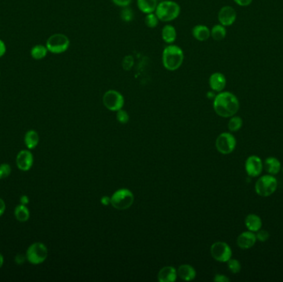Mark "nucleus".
<instances>
[{
	"mask_svg": "<svg viewBox=\"0 0 283 282\" xmlns=\"http://www.w3.org/2000/svg\"><path fill=\"white\" fill-rule=\"evenodd\" d=\"M213 107L219 116L222 118H231L238 113L239 101L231 92L222 91L215 95Z\"/></svg>",
	"mask_w": 283,
	"mask_h": 282,
	"instance_id": "obj_1",
	"label": "nucleus"
},
{
	"mask_svg": "<svg viewBox=\"0 0 283 282\" xmlns=\"http://www.w3.org/2000/svg\"><path fill=\"white\" fill-rule=\"evenodd\" d=\"M184 51L175 44L167 45L161 54V62L165 69L169 71H177L184 63Z\"/></svg>",
	"mask_w": 283,
	"mask_h": 282,
	"instance_id": "obj_2",
	"label": "nucleus"
},
{
	"mask_svg": "<svg viewBox=\"0 0 283 282\" xmlns=\"http://www.w3.org/2000/svg\"><path fill=\"white\" fill-rule=\"evenodd\" d=\"M155 14L161 22L171 23L181 15V7L175 1L165 0L158 3Z\"/></svg>",
	"mask_w": 283,
	"mask_h": 282,
	"instance_id": "obj_3",
	"label": "nucleus"
},
{
	"mask_svg": "<svg viewBox=\"0 0 283 282\" xmlns=\"http://www.w3.org/2000/svg\"><path fill=\"white\" fill-rule=\"evenodd\" d=\"M278 180L272 175H264L258 178L255 184V191L259 196L268 197L278 189Z\"/></svg>",
	"mask_w": 283,
	"mask_h": 282,
	"instance_id": "obj_4",
	"label": "nucleus"
},
{
	"mask_svg": "<svg viewBox=\"0 0 283 282\" xmlns=\"http://www.w3.org/2000/svg\"><path fill=\"white\" fill-rule=\"evenodd\" d=\"M48 256V250L43 243H34L29 246L26 252V257L32 265H39L45 262Z\"/></svg>",
	"mask_w": 283,
	"mask_h": 282,
	"instance_id": "obj_5",
	"label": "nucleus"
},
{
	"mask_svg": "<svg viewBox=\"0 0 283 282\" xmlns=\"http://www.w3.org/2000/svg\"><path fill=\"white\" fill-rule=\"evenodd\" d=\"M134 201V196L133 193L127 189H120L113 193L110 198V204L113 208L119 210L130 208Z\"/></svg>",
	"mask_w": 283,
	"mask_h": 282,
	"instance_id": "obj_6",
	"label": "nucleus"
},
{
	"mask_svg": "<svg viewBox=\"0 0 283 282\" xmlns=\"http://www.w3.org/2000/svg\"><path fill=\"white\" fill-rule=\"evenodd\" d=\"M70 44V39L65 34L56 33L49 37L46 47L51 53L62 54L68 50Z\"/></svg>",
	"mask_w": 283,
	"mask_h": 282,
	"instance_id": "obj_7",
	"label": "nucleus"
},
{
	"mask_svg": "<svg viewBox=\"0 0 283 282\" xmlns=\"http://www.w3.org/2000/svg\"><path fill=\"white\" fill-rule=\"evenodd\" d=\"M103 104L107 110L115 112L122 110L125 105V98L122 94L114 90L106 91L103 96Z\"/></svg>",
	"mask_w": 283,
	"mask_h": 282,
	"instance_id": "obj_8",
	"label": "nucleus"
},
{
	"mask_svg": "<svg viewBox=\"0 0 283 282\" xmlns=\"http://www.w3.org/2000/svg\"><path fill=\"white\" fill-rule=\"evenodd\" d=\"M236 139L230 133H221L215 141L216 149L218 150L219 153L224 155L233 153L236 147Z\"/></svg>",
	"mask_w": 283,
	"mask_h": 282,
	"instance_id": "obj_9",
	"label": "nucleus"
},
{
	"mask_svg": "<svg viewBox=\"0 0 283 282\" xmlns=\"http://www.w3.org/2000/svg\"><path fill=\"white\" fill-rule=\"evenodd\" d=\"M210 253L214 259L220 263H227L232 257V250L224 242L214 243L210 248Z\"/></svg>",
	"mask_w": 283,
	"mask_h": 282,
	"instance_id": "obj_10",
	"label": "nucleus"
},
{
	"mask_svg": "<svg viewBox=\"0 0 283 282\" xmlns=\"http://www.w3.org/2000/svg\"><path fill=\"white\" fill-rule=\"evenodd\" d=\"M264 170L263 161L258 156H249L245 161V171L250 177H257Z\"/></svg>",
	"mask_w": 283,
	"mask_h": 282,
	"instance_id": "obj_11",
	"label": "nucleus"
},
{
	"mask_svg": "<svg viewBox=\"0 0 283 282\" xmlns=\"http://www.w3.org/2000/svg\"><path fill=\"white\" fill-rule=\"evenodd\" d=\"M237 19V13L231 6L222 7L218 14V20L221 25L230 27L235 23Z\"/></svg>",
	"mask_w": 283,
	"mask_h": 282,
	"instance_id": "obj_12",
	"label": "nucleus"
},
{
	"mask_svg": "<svg viewBox=\"0 0 283 282\" xmlns=\"http://www.w3.org/2000/svg\"><path fill=\"white\" fill-rule=\"evenodd\" d=\"M34 162L33 155L30 150H22L16 157V164L18 169L22 172H28L31 169Z\"/></svg>",
	"mask_w": 283,
	"mask_h": 282,
	"instance_id": "obj_13",
	"label": "nucleus"
},
{
	"mask_svg": "<svg viewBox=\"0 0 283 282\" xmlns=\"http://www.w3.org/2000/svg\"><path fill=\"white\" fill-rule=\"evenodd\" d=\"M226 78L224 77V74L221 72H215L209 78V85L211 91L217 93L222 92L226 86Z\"/></svg>",
	"mask_w": 283,
	"mask_h": 282,
	"instance_id": "obj_14",
	"label": "nucleus"
},
{
	"mask_svg": "<svg viewBox=\"0 0 283 282\" xmlns=\"http://www.w3.org/2000/svg\"><path fill=\"white\" fill-rule=\"evenodd\" d=\"M256 242H257L256 235H254V233L251 231L242 233L237 238V245L241 249H244V250L252 248L255 245Z\"/></svg>",
	"mask_w": 283,
	"mask_h": 282,
	"instance_id": "obj_15",
	"label": "nucleus"
},
{
	"mask_svg": "<svg viewBox=\"0 0 283 282\" xmlns=\"http://www.w3.org/2000/svg\"><path fill=\"white\" fill-rule=\"evenodd\" d=\"M264 167L269 175H275L279 173L282 169V164L278 158L269 157L264 161Z\"/></svg>",
	"mask_w": 283,
	"mask_h": 282,
	"instance_id": "obj_16",
	"label": "nucleus"
},
{
	"mask_svg": "<svg viewBox=\"0 0 283 282\" xmlns=\"http://www.w3.org/2000/svg\"><path fill=\"white\" fill-rule=\"evenodd\" d=\"M157 278L160 282H173L177 278V271L173 266H165L159 271Z\"/></svg>",
	"mask_w": 283,
	"mask_h": 282,
	"instance_id": "obj_17",
	"label": "nucleus"
},
{
	"mask_svg": "<svg viewBox=\"0 0 283 282\" xmlns=\"http://www.w3.org/2000/svg\"><path fill=\"white\" fill-rule=\"evenodd\" d=\"M245 226L249 231L257 233L263 227V221L258 215L250 214L245 218Z\"/></svg>",
	"mask_w": 283,
	"mask_h": 282,
	"instance_id": "obj_18",
	"label": "nucleus"
},
{
	"mask_svg": "<svg viewBox=\"0 0 283 282\" xmlns=\"http://www.w3.org/2000/svg\"><path fill=\"white\" fill-rule=\"evenodd\" d=\"M177 37V32L175 27L171 24H167L161 29V38L167 45L174 44Z\"/></svg>",
	"mask_w": 283,
	"mask_h": 282,
	"instance_id": "obj_19",
	"label": "nucleus"
},
{
	"mask_svg": "<svg viewBox=\"0 0 283 282\" xmlns=\"http://www.w3.org/2000/svg\"><path fill=\"white\" fill-rule=\"evenodd\" d=\"M192 36L199 42H205L210 37V29L203 24L195 26L192 29Z\"/></svg>",
	"mask_w": 283,
	"mask_h": 282,
	"instance_id": "obj_20",
	"label": "nucleus"
},
{
	"mask_svg": "<svg viewBox=\"0 0 283 282\" xmlns=\"http://www.w3.org/2000/svg\"><path fill=\"white\" fill-rule=\"evenodd\" d=\"M177 277L186 282H190L195 279L196 272L194 268L190 265H182L177 269Z\"/></svg>",
	"mask_w": 283,
	"mask_h": 282,
	"instance_id": "obj_21",
	"label": "nucleus"
},
{
	"mask_svg": "<svg viewBox=\"0 0 283 282\" xmlns=\"http://www.w3.org/2000/svg\"><path fill=\"white\" fill-rule=\"evenodd\" d=\"M157 4V0H137L138 8L145 15L156 11Z\"/></svg>",
	"mask_w": 283,
	"mask_h": 282,
	"instance_id": "obj_22",
	"label": "nucleus"
},
{
	"mask_svg": "<svg viewBox=\"0 0 283 282\" xmlns=\"http://www.w3.org/2000/svg\"><path fill=\"white\" fill-rule=\"evenodd\" d=\"M39 135L35 130H29L24 137V143L29 150L34 149L39 143Z\"/></svg>",
	"mask_w": 283,
	"mask_h": 282,
	"instance_id": "obj_23",
	"label": "nucleus"
},
{
	"mask_svg": "<svg viewBox=\"0 0 283 282\" xmlns=\"http://www.w3.org/2000/svg\"><path fill=\"white\" fill-rule=\"evenodd\" d=\"M227 35L226 27L221 25L220 23L213 26L212 29H210V37L213 39L217 42L222 41L224 39Z\"/></svg>",
	"mask_w": 283,
	"mask_h": 282,
	"instance_id": "obj_24",
	"label": "nucleus"
},
{
	"mask_svg": "<svg viewBox=\"0 0 283 282\" xmlns=\"http://www.w3.org/2000/svg\"><path fill=\"white\" fill-rule=\"evenodd\" d=\"M15 215L17 221L19 222H26L29 219L30 217V212H29L28 207L25 204H19L15 208Z\"/></svg>",
	"mask_w": 283,
	"mask_h": 282,
	"instance_id": "obj_25",
	"label": "nucleus"
},
{
	"mask_svg": "<svg viewBox=\"0 0 283 282\" xmlns=\"http://www.w3.org/2000/svg\"><path fill=\"white\" fill-rule=\"evenodd\" d=\"M48 50L45 46L36 45L31 50V56L35 60H42L47 55Z\"/></svg>",
	"mask_w": 283,
	"mask_h": 282,
	"instance_id": "obj_26",
	"label": "nucleus"
},
{
	"mask_svg": "<svg viewBox=\"0 0 283 282\" xmlns=\"http://www.w3.org/2000/svg\"><path fill=\"white\" fill-rule=\"evenodd\" d=\"M243 126V119L238 116H233L231 117L228 124V128L230 132H237Z\"/></svg>",
	"mask_w": 283,
	"mask_h": 282,
	"instance_id": "obj_27",
	"label": "nucleus"
},
{
	"mask_svg": "<svg viewBox=\"0 0 283 282\" xmlns=\"http://www.w3.org/2000/svg\"><path fill=\"white\" fill-rule=\"evenodd\" d=\"M159 22H160V20H159L158 17L155 14V12L147 14L145 16V25L147 26V28H149V29H155V28H157L158 26Z\"/></svg>",
	"mask_w": 283,
	"mask_h": 282,
	"instance_id": "obj_28",
	"label": "nucleus"
},
{
	"mask_svg": "<svg viewBox=\"0 0 283 282\" xmlns=\"http://www.w3.org/2000/svg\"><path fill=\"white\" fill-rule=\"evenodd\" d=\"M120 18L125 22V23H130L134 18V14L132 9L128 7L122 8V10L120 12Z\"/></svg>",
	"mask_w": 283,
	"mask_h": 282,
	"instance_id": "obj_29",
	"label": "nucleus"
},
{
	"mask_svg": "<svg viewBox=\"0 0 283 282\" xmlns=\"http://www.w3.org/2000/svg\"><path fill=\"white\" fill-rule=\"evenodd\" d=\"M228 268L230 271H231L232 273L237 274L241 271V264L239 263V261L236 259H232L230 258L228 262Z\"/></svg>",
	"mask_w": 283,
	"mask_h": 282,
	"instance_id": "obj_30",
	"label": "nucleus"
},
{
	"mask_svg": "<svg viewBox=\"0 0 283 282\" xmlns=\"http://www.w3.org/2000/svg\"><path fill=\"white\" fill-rule=\"evenodd\" d=\"M134 65V58L131 55H127L126 57H124L122 61V67L125 71H130Z\"/></svg>",
	"mask_w": 283,
	"mask_h": 282,
	"instance_id": "obj_31",
	"label": "nucleus"
},
{
	"mask_svg": "<svg viewBox=\"0 0 283 282\" xmlns=\"http://www.w3.org/2000/svg\"><path fill=\"white\" fill-rule=\"evenodd\" d=\"M12 172L10 165L7 163H3L0 165V180L6 179L9 177Z\"/></svg>",
	"mask_w": 283,
	"mask_h": 282,
	"instance_id": "obj_32",
	"label": "nucleus"
},
{
	"mask_svg": "<svg viewBox=\"0 0 283 282\" xmlns=\"http://www.w3.org/2000/svg\"><path fill=\"white\" fill-rule=\"evenodd\" d=\"M117 120L120 123V124H123V125H125L127 124L128 120H129V116L127 114V112L125 110H120L119 111H117L116 115Z\"/></svg>",
	"mask_w": 283,
	"mask_h": 282,
	"instance_id": "obj_33",
	"label": "nucleus"
},
{
	"mask_svg": "<svg viewBox=\"0 0 283 282\" xmlns=\"http://www.w3.org/2000/svg\"><path fill=\"white\" fill-rule=\"evenodd\" d=\"M256 237H257V240L260 241V242H266L270 237V235H269L268 232L267 231V230L261 229L257 232Z\"/></svg>",
	"mask_w": 283,
	"mask_h": 282,
	"instance_id": "obj_34",
	"label": "nucleus"
},
{
	"mask_svg": "<svg viewBox=\"0 0 283 282\" xmlns=\"http://www.w3.org/2000/svg\"><path fill=\"white\" fill-rule=\"evenodd\" d=\"M112 2L118 7L125 8V7H128L130 5L133 0H112Z\"/></svg>",
	"mask_w": 283,
	"mask_h": 282,
	"instance_id": "obj_35",
	"label": "nucleus"
},
{
	"mask_svg": "<svg viewBox=\"0 0 283 282\" xmlns=\"http://www.w3.org/2000/svg\"><path fill=\"white\" fill-rule=\"evenodd\" d=\"M214 281L215 282H230V279L226 276H224V275L217 274L215 276V278H214Z\"/></svg>",
	"mask_w": 283,
	"mask_h": 282,
	"instance_id": "obj_36",
	"label": "nucleus"
},
{
	"mask_svg": "<svg viewBox=\"0 0 283 282\" xmlns=\"http://www.w3.org/2000/svg\"><path fill=\"white\" fill-rule=\"evenodd\" d=\"M235 3L241 7H247L252 3V0H234Z\"/></svg>",
	"mask_w": 283,
	"mask_h": 282,
	"instance_id": "obj_37",
	"label": "nucleus"
},
{
	"mask_svg": "<svg viewBox=\"0 0 283 282\" xmlns=\"http://www.w3.org/2000/svg\"><path fill=\"white\" fill-rule=\"evenodd\" d=\"M26 259H27V257L24 255H23V254H17L16 257H15V262L18 265H21V264H23L25 262Z\"/></svg>",
	"mask_w": 283,
	"mask_h": 282,
	"instance_id": "obj_38",
	"label": "nucleus"
},
{
	"mask_svg": "<svg viewBox=\"0 0 283 282\" xmlns=\"http://www.w3.org/2000/svg\"><path fill=\"white\" fill-rule=\"evenodd\" d=\"M6 210V204L3 199L0 198V217L4 214Z\"/></svg>",
	"mask_w": 283,
	"mask_h": 282,
	"instance_id": "obj_39",
	"label": "nucleus"
},
{
	"mask_svg": "<svg viewBox=\"0 0 283 282\" xmlns=\"http://www.w3.org/2000/svg\"><path fill=\"white\" fill-rule=\"evenodd\" d=\"M6 52V46L2 40H0V57H3Z\"/></svg>",
	"mask_w": 283,
	"mask_h": 282,
	"instance_id": "obj_40",
	"label": "nucleus"
},
{
	"mask_svg": "<svg viewBox=\"0 0 283 282\" xmlns=\"http://www.w3.org/2000/svg\"><path fill=\"white\" fill-rule=\"evenodd\" d=\"M20 202L22 204H25L27 205L29 203V199L27 195H23L22 197L20 198Z\"/></svg>",
	"mask_w": 283,
	"mask_h": 282,
	"instance_id": "obj_41",
	"label": "nucleus"
},
{
	"mask_svg": "<svg viewBox=\"0 0 283 282\" xmlns=\"http://www.w3.org/2000/svg\"><path fill=\"white\" fill-rule=\"evenodd\" d=\"M101 204H104V205H108V204H110V199L107 197V196L103 197L102 199H101Z\"/></svg>",
	"mask_w": 283,
	"mask_h": 282,
	"instance_id": "obj_42",
	"label": "nucleus"
},
{
	"mask_svg": "<svg viewBox=\"0 0 283 282\" xmlns=\"http://www.w3.org/2000/svg\"><path fill=\"white\" fill-rule=\"evenodd\" d=\"M215 93V92H214L213 91H210V92H208V93H207V97H208L209 99H215V95H216Z\"/></svg>",
	"mask_w": 283,
	"mask_h": 282,
	"instance_id": "obj_43",
	"label": "nucleus"
},
{
	"mask_svg": "<svg viewBox=\"0 0 283 282\" xmlns=\"http://www.w3.org/2000/svg\"><path fill=\"white\" fill-rule=\"evenodd\" d=\"M3 262H4V259H3V256L2 255V254L0 253V268L3 266Z\"/></svg>",
	"mask_w": 283,
	"mask_h": 282,
	"instance_id": "obj_44",
	"label": "nucleus"
},
{
	"mask_svg": "<svg viewBox=\"0 0 283 282\" xmlns=\"http://www.w3.org/2000/svg\"></svg>",
	"mask_w": 283,
	"mask_h": 282,
	"instance_id": "obj_45",
	"label": "nucleus"
}]
</instances>
